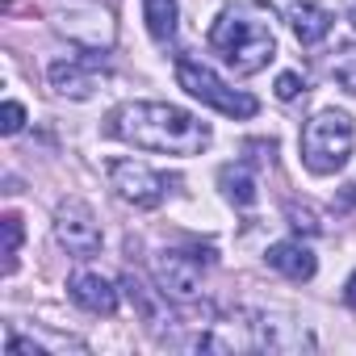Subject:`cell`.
<instances>
[{
	"instance_id": "15",
	"label": "cell",
	"mask_w": 356,
	"mask_h": 356,
	"mask_svg": "<svg viewBox=\"0 0 356 356\" xmlns=\"http://www.w3.org/2000/svg\"><path fill=\"white\" fill-rule=\"evenodd\" d=\"M0 227H5V273H13L17 268V248H22V218L17 214H5L0 218Z\"/></svg>"
},
{
	"instance_id": "11",
	"label": "cell",
	"mask_w": 356,
	"mask_h": 356,
	"mask_svg": "<svg viewBox=\"0 0 356 356\" xmlns=\"http://www.w3.org/2000/svg\"><path fill=\"white\" fill-rule=\"evenodd\" d=\"M264 260H268V268H277V273H285L289 281H310V277L318 273V260H314V252H310L306 243H298V239H285V243H273Z\"/></svg>"
},
{
	"instance_id": "10",
	"label": "cell",
	"mask_w": 356,
	"mask_h": 356,
	"mask_svg": "<svg viewBox=\"0 0 356 356\" xmlns=\"http://www.w3.org/2000/svg\"><path fill=\"white\" fill-rule=\"evenodd\" d=\"M67 293L76 306H84L88 314H113L118 310V289L101 277V273H76L67 281Z\"/></svg>"
},
{
	"instance_id": "6",
	"label": "cell",
	"mask_w": 356,
	"mask_h": 356,
	"mask_svg": "<svg viewBox=\"0 0 356 356\" xmlns=\"http://www.w3.org/2000/svg\"><path fill=\"white\" fill-rule=\"evenodd\" d=\"M109 181H113L122 202H130L138 210H155L168 197V189L181 185V176H163V172H155L147 163H134V159H113L109 163Z\"/></svg>"
},
{
	"instance_id": "17",
	"label": "cell",
	"mask_w": 356,
	"mask_h": 356,
	"mask_svg": "<svg viewBox=\"0 0 356 356\" xmlns=\"http://www.w3.org/2000/svg\"><path fill=\"white\" fill-rule=\"evenodd\" d=\"M122 289H126V298H130V306H138V314L151 323L155 318V306H151V298H147V289H143V281L134 277V273H126L122 277Z\"/></svg>"
},
{
	"instance_id": "12",
	"label": "cell",
	"mask_w": 356,
	"mask_h": 356,
	"mask_svg": "<svg viewBox=\"0 0 356 356\" xmlns=\"http://www.w3.org/2000/svg\"><path fill=\"white\" fill-rule=\"evenodd\" d=\"M289 26H293V34H298L302 47H318V42L331 34L335 17H331L323 5H293V9H289Z\"/></svg>"
},
{
	"instance_id": "22",
	"label": "cell",
	"mask_w": 356,
	"mask_h": 356,
	"mask_svg": "<svg viewBox=\"0 0 356 356\" xmlns=\"http://www.w3.org/2000/svg\"><path fill=\"white\" fill-rule=\"evenodd\" d=\"M343 302L356 310V273H352V277H348V285H343Z\"/></svg>"
},
{
	"instance_id": "7",
	"label": "cell",
	"mask_w": 356,
	"mask_h": 356,
	"mask_svg": "<svg viewBox=\"0 0 356 356\" xmlns=\"http://www.w3.org/2000/svg\"><path fill=\"white\" fill-rule=\"evenodd\" d=\"M55 26H59L72 42L88 47V51H101V47L113 42V22H109V13H105L101 5H84V0H80V5H67Z\"/></svg>"
},
{
	"instance_id": "16",
	"label": "cell",
	"mask_w": 356,
	"mask_h": 356,
	"mask_svg": "<svg viewBox=\"0 0 356 356\" xmlns=\"http://www.w3.org/2000/svg\"><path fill=\"white\" fill-rule=\"evenodd\" d=\"M331 76L348 88V92H356V47H343L339 55H335V63H331Z\"/></svg>"
},
{
	"instance_id": "20",
	"label": "cell",
	"mask_w": 356,
	"mask_h": 356,
	"mask_svg": "<svg viewBox=\"0 0 356 356\" xmlns=\"http://www.w3.org/2000/svg\"><path fill=\"white\" fill-rule=\"evenodd\" d=\"M289 227H293V231H306V235H314V231H318V218H314L310 210H298V206H289Z\"/></svg>"
},
{
	"instance_id": "14",
	"label": "cell",
	"mask_w": 356,
	"mask_h": 356,
	"mask_svg": "<svg viewBox=\"0 0 356 356\" xmlns=\"http://www.w3.org/2000/svg\"><path fill=\"white\" fill-rule=\"evenodd\" d=\"M218 185H222V193H227L235 206H252V202H256V181H252V172H248L243 163H227V168L218 172Z\"/></svg>"
},
{
	"instance_id": "1",
	"label": "cell",
	"mask_w": 356,
	"mask_h": 356,
	"mask_svg": "<svg viewBox=\"0 0 356 356\" xmlns=\"http://www.w3.org/2000/svg\"><path fill=\"white\" fill-rule=\"evenodd\" d=\"M109 134L138 151H159V155H202L210 147L206 122H197L193 113L176 109V105H163V101L122 105L109 118Z\"/></svg>"
},
{
	"instance_id": "13",
	"label": "cell",
	"mask_w": 356,
	"mask_h": 356,
	"mask_svg": "<svg viewBox=\"0 0 356 356\" xmlns=\"http://www.w3.org/2000/svg\"><path fill=\"white\" fill-rule=\"evenodd\" d=\"M176 0H143V22H147V30H151V38L155 42H172V34H176Z\"/></svg>"
},
{
	"instance_id": "18",
	"label": "cell",
	"mask_w": 356,
	"mask_h": 356,
	"mask_svg": "<svg viewBox=\"0 0 356 356\" xmlns=\"http://www.w3.org/2000/svg\"><path fill=\"white\" fill-rule=\"evenodd\" d=\"M26 126V109H22V101H5V109H0V130L5 134H17Z\"/></svg>"
},
{
	"instance_id": "23",
	"label": "cell",
	"mask_w": 356,
	"mask_h": 356,
	"mask_svg": "<svg viewBox=\"0 0 356 356\" xmlns=\"http://www.w3.org/2000/svg\"><path fill=\"white\" fill-rule=\"evenodd\" d=\"M352 26H356V5H352Z\"/></svg>"
},
{
	"instance_id": "8",
	"label": "cell",
	"mask_w": 356,
	"mask_h": 356,
	"mask_svg": "<svg viewBox=\"0 0 356 356\" xmlns=\"http://www.w3.org/2000/svg\"><path fill=\"white\" fill-rule=\"evenodd\" d=\"M55 235H59V243H63L72 256H97V252H101V227H97L92 210L80 206V202L59 206V214H55Z\"/></svg>"
},
{
	"instance_id": "5",
	"label": "cell",
	"mask_w": 356,
	"mask_h": 356,
	"mask_svg": "<svg viewBox=\"0 0 356 356\" xmlns=\"http://www.w3.org/2000/svg\"><path fill=\"white\" fill-rule=\"evenodd\" d=\"M214 264V248H168L155 256V281L172 302H189L202 289V273Z\"/></svg>"
},
{
	"instance_id": "3",
	"label": "cell",
	"mask_w": 356,
	"mask_h": 356,
	"mask_svg": "<svg viewBox=\"0 0 356 356\" xmlns=\"http://www.w3.org/2000/svg\"><path fill=\"white\" fill-rule=\"evenodd\" d=\"M352 138H356L352 118H348L343 109H323V113H314V118L306 122V130H302V163H306L314 176H331V172H339V168L348 163Z\"/></svg>"
},
{
	"instance_id": "2",
	"label": "cell",
	"mask_w": 356,
	"mask_h": 356,
	"mask_svg": "<svg viewBox=\"0 0 356 356\" xmlns=\"http://www.w3.org/2000/svg\"><path fill=\"white\" fill-rule=\"evenodd\" d=\"M210 47L227 59L235 76H256L260 67H268L277 55V38H273L264 5L256 0V5L222 9V17L210 26Z\"/></svg>"
},
{
	"instance_id": "19",
	"label": "cell",
	"mask_w": 356,
	"mask_h": 356,
	"mask_svg": "<svg viewBox=\"0 0 356 356\" xmlns=\"http://www.w3.org/2000/svg\"><path fill=\"white\" fill-rule=\"evenodd\" d=\"M298 92H306V84H302V76H298V72L277 76V97H281V101H293Z\"/></svg>"
},
{
	"instance_id": "9",
	"label": "cell",
	"mask_w": 356,
	"mask_h": 356,
	"mask_svg": "<svg viewBox=\"0 0 356 356\" xmlns=\"http://www.w3.org/2000/svg\"><path fill=\"white\" fill-rule=\"evenodd\" d=\"M51 88L59 97H72V101H88L97 92V72H92V59H59L51 63Z\"/></svg>"
},
{
	"instance_id": "21",
	"label": "cell",
	"mask_w": 356,
	"mask_h": 356,
	"mask_svg": "<svg viewBox=\"0 0 356 356\" xmlns=\"http://www.w3.org/2000/svg\"><path fill=\"white\" fill-rule=\"evenodd\" d=\"M17 352H34V356H38L42 348H38V343H30V339H22V335H13V339H9V356H17Z\"/></svg>"
},
{
	"instance_id": "4",
	"label": "cell",
	"mask_w": 356,
	"mask_h": 356,
	"mask_svg": "<svg viewBox=\"0 0 356 356\" xmlns=\"http://www.w3.org/2000/svg\"><path fill=\"white\" fill-rule=\"evenodd\" d=\"M176 84H181L189 97H197L202 105L227 113V118H256V109H260L256 97L227 88V84H222L206 63H197L193 55H176Z\"/></svg>"
}]
</instances>
